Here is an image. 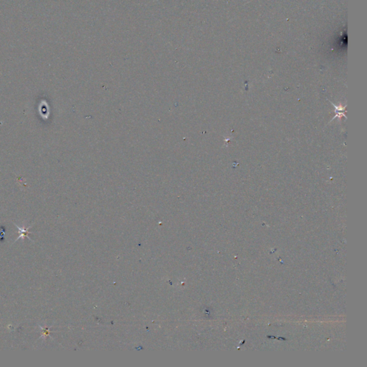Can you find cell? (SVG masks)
<instances>
[{"instance_id": "obj_1", "label": "cell", "mask_w": 367, "mask_h": 367, "mask_svg": "<svg viewBox=\"0 0 367 367\" xmlns=\"http://www.w3.org/2000/svg\"><path fill=\"white\" fill-rule=\"evenodd\" d=\"M15 225L17 227L18 229H19V237H18V238H17L16 241L17 240H19V238H24V237H27V238H29V239H30V240H31V239H30V238H29L28 235H29V234H30V233H31V232H28V230H27V229H29V227H27V229H24V228H20V227H18V226L16 224H15Z\"/></svg>"}]
</instances>
